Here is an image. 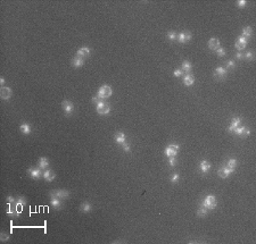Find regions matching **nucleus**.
I'll return each mask as SVG.
<instances>
[{"label": "nucleus", "instance_id": "1", "mask_svg": "<svg viewBox=\"0 0 256 244\" xmlns=\"http://www.w3.org/2000/svg\"><path fill=\"white\" fill-rule=\"evenodd\" d=\"M112 93H113V90H112V87H109V85H102V87L98 90L97 96H99L102 100H104V99L109 98V96H112Z\"/></svg>", "mask_w": 256, "mask_h": 244}, {"label": "nucleus", "instance_id": "2", "mask_svg": "<svg viewBox=\"0 0 256 244\" xmlns=\"http://www.w3.org/2000/svg\"><path fill=\"white\" fill-rule=\"evenodd\" d=\"M202 206L205 207L207 210L214 209V208L216 207V199H215V196H214V195H207L204 200H203V204H202Z\"/></svg>", "mask_w": 256, "mask_h": 244}, {"label": "nucleus", "instance_id": "3", "mask_svg": "<svg viewBox=\"0 0 256 244\" xmlns=\"http://www.w3.org/2000/svg\"><path fill=\"white\" fill-rule=\"evenodd\" d=\"M96 109H97V113L102 115V116L108 115V113L111 111V107L107 105L106 102H104V101L99 102V104L97 105V108H96Z\"/></svg>", "mask_w": 256, "mask_h": 244}, {"label": "nucleus", "instance_id": "4", "mask_svg": "<svg viewBox=\"0 0 256 244\" xmlns=\"http://www.w3.org/2000/svg\"><path fill=\"white\" fill-rule=\"evenodd\" d=\"M178 151H179V145L171 144V145H169L167 148L165 149V155L167 156V158L175 157L178 155Z\"/></svg>", "mask_w": 256, "mask_h": 244}, {"label": "nucleus", "instance_id": "5", "mask_svg": "<svg viewBox=\"0 0 256 244\" xmlns=\"http://www.w3.org/2000/svg\"><path fill=\"white\" fill-rule=\"evenodd\" d=\"M61 107H63V110H64V113H65L66 116H69L71 113H73V110H74V105L71 101H68V100L63 101Z\"/></svg>", "mask_w": 256, "mask_h": 244}, {"label": "nucleus", "instance_id": "6", "mask_svg": "<svg viewBox=\"0 0 256 244\" xmlns=\"http://www.w3.org/2000/svg\"><path fill=\"white\" fill-rule=\"evenodd\" d=\"M233 170H235V169H231L228 166H223L222 168H220V170H219V176H220L221 178H227V177H229V175L233 173Z\"/></svg>", "mask_w": 256, "mask_h": 244}, {"label": "nucleus", "instance_id": "7", "mask_svg": "<svg viewBox=\"0 0 256 244\" xmlns=\"http://www.w3.org/2000/svg\"><path fill=\"white\" fill-rule=\"evenodd\" d=\"M177 39H178V41H179L180 43H186V42H188V41L191 39V33L188 32V31L181 32V33L177 36Z\"/></svg>", "mask_w": 256, "mask_h": 244}, {"label": "nucleus", "instance_id": "8", "mask_svg": "<svg viewBox=\"0 0 256 244\" xmlns=\"http://www.w3.org/2000/svg\"><path fill=\"white\" fill-rule=\"evenodd\" d=\"M0 94H1V99L2 100H8L13 94V91L7 87H2L0 90Z\"/></svg>", "mask_w": 256, "mask_h": 244}, {"label": "nucleus", "instance_id": "9", "mask_svg": "<svg viewBox=\"0 0 256 244\" xmlns=\"http://www.w3.org/2000/svg\"><path fill=\"white\" fill-rule=\"evenodd\" d=\"M246 44H247V39H245L244 36L240 35L238 39H237L236 43H235V47H236V49H238V50H242V49L246 47Z\"/></svg>", "mask_w": 256, "mask_h": 244}, {"label": "nucleus", "instance_id": "10", "mask_svg": "<svg viewBox=\"0 0 256 244\" xmlns=\"http://www.w3.org/2000/svg\"><path fill=\"white\" fill-rule=\"evenodd\" d=\"M228 74V70L227 68H223V67H217L216 70H214V76L216 79H224Z\"/></svg>", "mask_w": 256, "mask_h": 244}, {"label": "nucleus", "instance_id": "11", "mask_svg": "<svg viewBox=\"0 0 256 244\" xmlns=\"http://www.w3.org/2000/svg\"><path fill=\"white\" fill-rule=\"evenodd\" d=\"M233 133H236L237 135L239 136H249V134H250V131H249V128H246V127H244V126H239L238 128H236Z\"/></svg>", "mask_w": 256, "mask_h": 244}, {"label": "nucleus", "instance_id": "12", "mask_svg": "<svg viewBox=\"0 0 256 244\" xmlns=\"http://www.w3.org/2000/svg\"><path fill=\"white\" fill-rule=\"evenodd\" d=\"M27 173L31 175V177L32 178H34V179H39L40 177H41V175H42V173H41V169L40 168H29V170H27Z\"/></svg>", "mask_w": 256, "mask_h": 244}, {"label": "nucleus", "instance_id": "13", "mask_svg": "<svg viewBox=\"0 0 256 244\" xmlns=\"http://www.w3.org/2000/svg\"><path fill=\"white\" fill-rule=\"evenodd\" d=\"M50 195L57 196L59 199H65V198H68V192L65 190H56V191L50 192Z\"/></svg>", "mask_w": 256, "mask_h": 244}, {"label": "nucleus", "instance_id": "14", "mask_svg": "<svg viewBox=\"0 0 256 244\" xmlns=\"http://www.w3.org/2000/svg\"><path fill=\"white\" fill-rule=\"evenodd\" d=\"M210 169H211V164H210L208 161L203 160V161L199 164V170H200V173L206 174V173H208V172H210Z\"/></svg>", "mask_w": 256, "mask_h": 244}, {"label": "nucleus", "instance_id": "15", "mask_svg": "<svg viewBox=\"0 0 256 244\" xmlns=\"http://www.w3.org/2000/svg\"><path fill=\"white\" fill-rule=\"evenodd\" d=\"M208 48L211 49V50H217L219 48H220V41L217 40V39H215V38H212V39H210V41H208Z\"/></svg>", "mask_w": 256, "mask_h": 244}, {"label": "nucleus", "instance_id": "16", "mask_svg": "<svg viewBox=\"0 0 256 244\" xmlns=\"http://www.w3.org/2000/svg\"><path fill=\"white\" fill-rule=\"evenodd\" d=\"M89 55H90V48H88V47H82L77 51V56L81 57V58H84Z\"/></svg>", "mask_w": 256, "mask_h": 244}, {"label": "nucleus", "instance_id": "17", "mask_svg": "<svg viewBox=\"0 0 256 244\" xmlns=\"http://www.w3.org/2000/svg\"><path fill=\"white\" fill-rule=\"evenodd\" d=\"M240 122H241V121H240V118H238V117L233 118V119L231 121V125L229 126L228 131H229V132H235V130L239 127V125H240Z\"/></svg>", "mask_w": 256, "mask_h": 244}, {"label": "nucleus", "instance_id": "18", "mask_svg": "<svg viewBox=\"0 0 256 244\" xmlns=\"http://www.w3.org/2000/svg\"><path fill=\"white\" fill-rule=\"evenodd\" d=\"M55 177H56V175H55V173H54L52 170H50V169H47V170L43 173V178H44L47 182H51V181H54Z\"/></svg>", "mask_w": 256, "mask_h": 244}, {"label": "nucleus", "instance_id": "19", "mask_svg": "<svg viewBox=\"0 0 256 244\" xmlns=\"http://www.w3.org/2000/svg\"><path fill=\"white\" fill-rule=\"evenodd\" d=\"M72 65H73L74 67H81V66L84 65V59L81 58V57L75 56L74 58H72Z\"/></svg>", "mask_w": 256, "mask_h": 244}, {"label": "nucleus", "instance_id": "20", "mask_svg": "<svg viewBox=\"0 0 256 244\" xmlns=\"http://www.w3.org/2000/svg\"><path fill=\"white\" fill-rule=\"evenodd\" d=\"M183 83H184L187 87L192 85V84L195 83V77H194V75H191V74H187V75L183 77Z\"/></svg>", "mask_w": 256, "mask_h": 244}, {"label": "nucleus", "instance_id": "21", "mask_svg": "<svg viewBox=\"0 0 256 244\" xmlns=\"http://www.w3.org/2000/svg\"><path fill=\"white\" fill-rule=\"evenodd\" d=\"M115 142L119 143V144H123L125 142V134L122 133V132H117L115 134Z\"/></svg>", "mask_w": 256, "mask_h": 244}, {"label": "nucleus", "instance_id": "22", "mask_svg": "<svg viewBox=\"0 0 256 244\" xmlns=\"http://www.w3.org/2000/svg\"><path fill=\"white\" fill-rule=\"evenodd\" d=\"M25 203H26V201H25V199H24V198L19 196V198L17 199L16 202H15V206H16L18 212H21V211H22V208L25 206Z\"/></svg>", "mask_w": 256, "mask_h": 244}, {"label": "nucleus", "instance_id": "23", "mask_svg": "<svg viewBox=\"0 0 256 244\" xmlns=\"http://www.w3.org/2000/svg\"><path fill=\"white\" fill-rule=\"evenodd\" d=\"M80 210L83 211V212H90L92 210V204L89 203V202H83L80 206Z\"/></svg>", "mask_w": 256, "mask_h": 244}, {"label": "nucleus", "instance_id": "24", "mask_svg": "<svg viewBox=\"0 0 256 244\" xmlns=\"http://www.w3.org/2000/svg\"><path fill=\"white\" fill-rule=\"evenodd\" d=\"M252 34H253V31H252V27H244L242 28V32H241V36H244L245 39H249L250 36H252Z\"/></svg>", "mask_w": 256, "mask_h": 244}, {"label": "nucleus", "instance_id": "25", "mask_svg": "<svg viewBox=\"0 0 256 244\" xmlns=\"http://www.w3.org/2000/svg\"><path fill=\"white\" fill-rule=\"evenodd\" d=\"M191 68H192V65H191V62L190 61H183L182 62V68L181 70H183V73H187V74H189L190 73V70H191Z\"/></svg>", "mask_w": 256, "mask_h": 244}, {"label": "nucleus", "instance_id": "26", "mask_svg": "<svg viewBox=\"0 0 256 244\" xmlns=\"http://www.w3.org/2000/svg\"><path fill=\"white\" fill-rule=\"evenodd\" d=\"M38 166H39V168L40 169H44V168H47L48 166H49V161H48V159L47 158H40L39 159V164H38Z\"/></svg>", "mask_w": 256, "mask_h": 244}, {"label": "nucleus", "instance_id": "27", "mask_svg": "<svg viewBox=\"0 0 256 244\" xmlns=\"http://www.w3.org/2000/svg\"><path fill=\"white\" fill-rule=\"evenodd\" d=\"M50 203L55 207V208H59L60 204H61V201H60L59 198H57V196H54V195H51L50 198Z\"/></svg>", "mask_w": 256, "mask_h": 244}, {"label": "nucleus", "instance_id": "28", "mask_svg": "<svg viewBox=\"0 0 256 244\" xmlns=\"http://www.w3.org/2000/svg\"><path fill=\"white\" fill-rule=\"evenodd\" d=\"M19 128H21V132H22L23 134H25V135H27V134H30V133H31V126H30L29 124H25V123H24V124H22Z\"/></svg>", "mask_w": 256, "mask_h": 244}, {"label": "nucleus", "instance_id": "29", "mask_svg": "<svg viewBox=\"0 0 256 244\" xmlns=\"http://www.w3.org/2000/svg\"><path fill=\"white\" fill-rule=\"evenodd\" d=\"M206 215H207V209H206L205 207H203V206H202V207H199V208H198V210H197V216H198V217L203 218V217H205Z\"/></svg>", "mask_w": 256, "mask_h": 244}, {"label": "nucleus", "instance_id": "30", "mask_svg": "<svg viewBox=\"0 0 256 244\" xmlns=\"http://www.w3.org/2000/svg\"><path fill=\"white\" fill-rule=\"evenodd\" d=\"M225 166H228V167L231 168V169H235L236 166H237V160H236L235 158H230V159L228 160V162H227V165Z\"/></svg>", "mask_w": 256, "mask_h": 244}, {"label": "nucleus", "instance_id": "31", "mask_svg": "<svg viewBox=\"0 0 256 244\" xmlns=\"http://www.w3.org/2000/svg\"><path fill=\"white\" fill-rule=\"evenodd\" d=\"M177 33L174 32V31H169L167 32V38H169V40H171V41H174L175 39H177Z\"/></svg>", "mask_w": 256, "mask_h": 244}, {"label": "nucleus", "instance_id": "32", "mask_svg": "<svg viewBox=\"0 0 256 244\" xmlns=\"http://www.w3.org/2000/svg\"><path fill=\"white\" fill-rule=\"evenodd\" d=\"M225 67H227V68H229V70H233V68L236 67V62H235L233 60L227 61V64H225Z\"/></svg>", "mask_w": 256, "mask_h": 244}, {"label": "nucleus", "instance_id": "33", "mask_svg": "<svg viewBox=\"0 0 256 244\" xmlns=\"http://www.w3.org/2000/svg\"><path fill=\"white\" fill-rule=\"evenodd\" d=\"M173 75H174L175 77H181V76L183 75V70H181V68H178V70H175L173 72Z\"/></svg>", "mask_w": 256, "mask_h": 244}, {"label": "nucleus", "instance_id": "34", "mask_svg": "<svg viewBox=\"0 0 256 244\" xmlns=\"http://www.w3.org/2000/svg\"><path fill=\"white\" fill-rule=\"evenodd\" d=\"M247 60H253V58H254V53L252 52V51H247V52L245 53V56H244Z\"/></svg>", "mask_w": 256, "mask_h": 244}, {"label": "nucleus", "instance_id": "35", "mask_svg": "<svg viewBox=\"0 0 256 244\" xmlns=\"http://www.w3.org/2000/svg\"><path fill=\"white\" fill-rule=\"evenodd\" d=\"M0 240H1V242H7L9 240V235L8 234H6V233H1V235H0Z\"/></svg>", "mask_w": 256, "mask_h": 244}, {"label": "nucleus", "instance_id": "36", "mask_svg": "<svg viewBox=\"0 0 256 244\" xmlns=\"http://www.w3.org/2000/svg\"><path fill=\"white\" fill-rule=\"evenodd\" d=\"M216 53H217V56H219V57H224V56H225V50H224L223 48H221V47H220V48L216 50Z\"/></svg>", "mask_w": 256, "mask_h": 244}, {"label": "nucleus", "instance_id": "37", "mask_svg": "<svg viewBox=\"0 0 256 244\" xmlns=\"http://www.w3.org/2000/svg\"><path fill=\"white\" fill-rule=\"evenodd\" d=\"M179 178H180L179 174H173L171 176V182H172V183H177V182L179 181Z\"/></svg>", "mask_w": 256, "mask_h": 244}, {"label": "nucleus", "instance_id": "38", "mask_svg": "<svg viewBox=\"0 0 256 244\" xmlns=\"http://www.w3.org/2000/svg\"><path fill=\"white\" fill-rule=\"evenodd\" d=\"M122 148H123V150H124L125 152H130V151H131V147H130V144L127 143V142H124V143L122 144Z\"/></svg>", "mask_w": 256, "mask_h": 244}, {"label": "nucleus", "instance_id": "39", "mask_svg": "<svg viewBox=\"0 0 256 244\" xmlns=\"http://www.w3.org/2000/svg\"><path fill=\"white\" fill-rule=\"evenodd\" d=\"M169 165H170L171 167H174V166L177 165V159H175V157L169 158Z\"/></svg>", "mask_w": 256, "mask_h": 244}, {"label": "nucleus", "instance_id": "40", "mask_svg": "<svg viewBox=\"0 0 256 244\" xmlns=\"http://www.w3.org/2000/svg\"><path fill=\"white\" fill-rule=\"evenodd\" d=\"M246 1L245 0H240V1H237V6H238L239 8H242V7H245L246 6Z\"/></svg>", "mask_w": 256, "mask_h": 244}, {"label": "nucleus", "instance_id": "41", "mask_svg": "<svg viewBox=\"0 0 256 244\" xmlns=\"http://www.w3.org/2000/svg\"><path fill=\"white\" fill-rule=\"evenodd\" d=\"M102 100L98 96H94V98H92V102H94V104H96V105H98V104H99V102H102Z\"/></svg>", "mask_w": 256, "mask_h": 244}, {"label": "nucleus", "instance_id": "42", "mask_svg": "<svg viewBox=\"0 0 256 244\" xmlns=\"http://www.w3.org/2000/svg\"><path fill=\"white\" fill-rule=\"evenodd\" d=\"M244 58V55L241 52H237L236 53V59H242Z\"/></svg>", "mask_w": 256, "mask_h": 244}, {"label": "nucleus", "instance_id": "43", "mask_svg": "<svg viewBox=\"0 0 256 244\" xmlns=\"http://www.w3.org/2000/svg\"><path fill=\"white\" fill-rule=\"evenodd\" d=\"M7 202H8V204H11L13 202H15V199H14L13 196H8V198H7Z\"/></svg>", "mask_w": 256, "mask_h": 244}, {"label": "nucleus", "instance_id": "44", "mask_svg": "<svg viewBox=\"0 0 256 244\" xmlns=\"http://www.w3.org/2000/svg\"><path fill=\"white\" fill-rule=\"evenodd\" d=\"M0 84H1V87H4V85H5V79H4V77H1V79H0Z\"/></svg>", "mask_w": 256, "mask_h": 244}]
</instances>
